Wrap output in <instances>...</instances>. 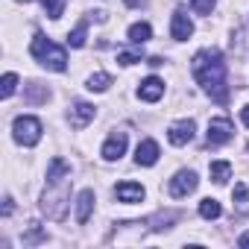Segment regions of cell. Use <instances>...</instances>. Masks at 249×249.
<instances>
[{"label": "cell", "instance_id": "obj_5", "mask_svg": "<svg viewBox=\"0 0 249 249\" xmlns=\"http://www.w3.org/2000/svg\"><path fill=\"white\" fill-rule=\"evenodd\" d=\"M231 135H234V126H231V120L229 117H214L211 123H208V147H223V144H229L231 141Z\"/></svg>", "mask_w": 249, "mask_h": 249}, {"label": "cell", "instance_id": "obj_18", "mask_svg": "<svg viewBox=\"0 0 249 249\" xmlns=\"http://www.w3.org/2000/svg\"><path fill=\"white\" fill-rule=\"evenodd\" d=\"M18 88V73H3V79H0V97H12Z\"/></svg>", "mask_w": 249, "mask_h": 249}, {"label": "cell", "instance_id": "obj_6", "mask_svg": "<svg viewBox=\"0 0 249 249\" xmlns=\"http://www.w3.org/2000/svg\"><path fill=\"white\" fill-rule=\"evenodd\" d=\"M196 185H199V179H196V173H194V170H179V173L170 179V196L182 199V196L194 194V191H196Z\"/></svg>", "mask_w": 249, "mask_h": 249}, {"label": "cell", "instance_id": "obj_26", "mask_svg": "<svg viewBox=\"0 0 249 249\" xmlns=\"http://www.w3.org/2000/svg\"><path fill=\"white\" fill-rule=\"evenodd\" d=\"M240 120H243L246 126H249V106H243V108H240Z\"/></svg>", "mask_w": 249, "mask_h": 249}, {"label": "cell", "instance_id": "obj_11", "mask_svg": "<svg viewBox=\"0 0 249 249\" xmlns=\"http://www.w3.org/2000/svg\"><path fill=\"white\" fill-rule=\"evenodd\" d=\"M123 153H126V132H114V135L103 144V159H106V161H117Z\"/></svg>", "mask_w": 249, "mask_h": 249}, {"label": "cell", "instance_id": "obj_13", "mask_svg": "<svg viewBox=\"0 0 249 249\" xmlns=\"http://www.w3.org/2000/svg\"><path fill=\"white\" fill-rule=\"evenodd\" d=\"M114 196L120 199V202H141L144 199V188L138 185V182H120L117 188H114Z\"/></svg>", "mask_w": 249, "mask_h": 249}, {"label": "cell", "instance_id": "obj_19", "mask_svg": "<svg viewBox=\"0 0 249 249\" xmlns=\"http://www.w3.org/2000/svg\"><path fill=\"white\" fill-rule=\"evenodd\" d=\"M85 33H88V21H79L76 30L68 36V44H71V47H82V44H85Z\"/></svg>", "mask_w": 249, "mask_h": 249}, {"label": "cell", "instance_id": "obj_12", "mask_svg": "<svg viewBox=\"0 0 249 249\" xmlns=\"http://www.w3.org/2000/svg\"><path fill=\"white\" fill-rule=\"evenodd\" d=\"M138 97H141V100H147V103L161 100V97H164V82H161L159 76H147V79L138 85Z\"/></svg>", "mask_w": 249, "mask_h": 249}, {"label": "cell", "instance_id": "obj_17", "mask_svg": "<svg viewBox=\"0 0 249 249\" xmlns=\"http://www.w3.org/2000/svg\"><path fill=\"white\" fill-rule=\"evenodd\" d=\"M220 214H223V208H220V202H217V199H211V196H208V199H202V202H199V217H205V220H217Z\"/></svg>", "mask_w": 249, "mask_h": 249}, {"label": "cell", "instance_id": "obj_2", "mask_svg": "<svg viewBox=\"0 0 249 249\" xmlns=\"http://www.w3.org/2000/svg\"><path fill=\"white\" fill-rule=\"evenodd\" d=\"M30 53H33L36 62H41V65L50 68V71H59V73H62V71L68 68V53H65V47L53 44V41L44 38V36H36V38H33Z\"/></svg>", "mask_w": 249, "mask_h": 249}, {"label": "cell", "instance_id": "obj_10", "mask_svg": "<svg viewBox=\"0 0 249 249\" xmlns=\"http://www.w3.org/2000/svg\"><path fill=\"white\" fill-rule=\"evenodd\" d=\"M159 156H161V150H159V144H156L153 138L141 141L138 150H135V161H138L141 167H153V164L159 161Z\"/></svg>", "mask_w": 249, "mask_h": 249}, {"label": "cell", "instance_id": "obj_15", "mask_svg": "<svg viewBox=\"0 0 249 249\" xmlns=\"http://www.w3.org/2000/svg\"><path fill=\"white\" fill-rule=\"evenodd\" d=\"M150 38H153V27H150L147 21L129 27V41H132V44H144V41H150Z\"/></svg>", "mask_w": 249, "mask_h": 249}, {"label": "cell", "instance_id": "obj_25", "mask_svg": "<svg viewBox=\"0 0 249 249\" xmlns=\"http://www.w3.org/2000/svg\"><path fill=\"white\" fill-rule=\"evenodd\" d=\"M237 246H240V249H249V231H246V234H240V237H237Z\"/></svg>", "mask_w": 249, "mask_h": 249}, {"label": "cell", "instance_id": "obj_16", "mask_svg": "<svg viewBox=\"0 0 249 249\" xmlns=\"http://www.w3.org/2000/svg\"><path fill=\"white\" fill-rule=\"evenodd\" d=\"M208 170H211V179H214L217 185H226L229 176H231V164H229V161H214Z\"/></svg>", "mask_w": 249, "mask_h": 249}, {"label": "cell", "instance_id": "obj_8", "mask_svg": "<svg viewBox=\"0 0 249 249\" xmlns=\"http://www.w3.org/2000/svg\"><path fill=\"white\" fill-rule=\"evenodd\" d=\"M170 36H173L176 41H188V38L194 36V21L188 18L185 9H176V12H173V18H170Z\"/></svg>", "mask_w": 249, "mask_h": 249}, {"label": "cell", "instance_id": "obj_21", "mask_svg": "<svg viewBox=\"0 0 249 249\" xmlns=\"http://www.w3.org/2000/svg\"><path fill=\"white\" fill-rule=\"evenodd\" d=\"M38 3L47 9V15H50L53 21H59V18H62V12H65V3H62V0H38Z\"/></svg>", "mask_w": 249, "mask_h": 249}, {"label": "cell", "instance_id": "obj_22", "mask_svg": "<svg viewBox=\"0 0 249 249\" xmlns=\"http://www.w3.org/2000/svg\"><path fill=\"white\" fill-rule=\"evenodd\" d=\"M214 3H217V0H191V9L196 15H211L214 12Z\"/></svg>", "mask_w": 249, "mask_h": 249}, {"label": "cell", "instance_id": "obj_1", "mask_svg": "<svg viewBox=\"0 0 249 249\" xmlns=\"http://www.w3.org/2000/svg\"><path fill=\"white\" fill-rule=\"evenodd\" d=\"M191 71L196 76V82L202 85L205 94H211V100L217 103H226L229 100V85H226V62H223V53L208 47V50H199L191 62Z\"/></svg>", "mask_w": 249, "mask_h": 249}, {"label": "cell", "instance_id": "obj_4", "mask_svg": "<svg viewBox=\"0 0 249 249\" xmlns=\"http://www.w3.org/2000/svg\"><path fill=\"white\" fill-rule=\"evenodd\" d=\"M12 132H15V141L24 144V147H36L41 141V120L38 117H30V114H21L15 117L12 123Z\"/></svg>", "mask_w": 249, "mask_h": 249}, {"label": "cell", "instance_id": "obj_23", "mask_svg": "<svg viewBox=\"0 0 249 249\" xmlns=\"http://www.w3.org/2000/svg\"><path fill=\"white\" fill-rule=\"evenodd\" d=\"M234 199H237V205L240 208H249V188L240 182V185H234Z\"/></svg>", "mask_w": 249, "mask_h": 249}, {"label": "cell", "instance_id": "obj_20", "mask_svg": "<svg viewBox=\"0 0 249 249\" xmlns=\"http://www.w3.org/2000/svg\"><path fill=\"white\" fill-rule=\"evenodd\" d=\"M108 85H111V76H108V73H103V71H100V73H94V76L88 79V91H97V94H100V91H106Z\"/></svg>", "mask_w": 249, "mask_h": 249}, {"label": "cell", "instance_id": "obj_24", "mask_svg": "<svg viewBox=\"0 0 249 249\" xmlns=\"http://www.w3.org/2000/svg\"><path fill=\"white\" fill-rule=\"evenodd\" d=\"M117 62L120 65H135V62H141V53L138 50H123V53H117Z\"/></svg>", "mask_w": 249, "mask_h": 249}, {"label": "cell", "instance_id": "obj_9", "mask_svg": "<svg viewBox=\"0 0 249 249\" xmlns=\"http://www.w3.org/2000/svg\"><path fill=\"white\" fill-rule=\"evenodd\" d=\"M94 114H97V108L91 103H73L71 111H68V120H71L73 129H82V126H88V123L94 120Z\"/></svg>", "mask_w": 249, "mask_h": 249}, {"label": "cell", "instance_id": "obj_7", "mask_svg": "<svg viewBox=\"0 0 249 249\" xmlns=\"http://www.w3.org/2000/svg\"><path fill=\"white\" fill-rule=\"evenodd\" d=\"M194 132H196L194 120H176V123H170V129H167V141L173 147H185V144L194 141Z\"/></svg>", "mask_w": 249, "mask_h": 249}, {"label": "cell", "instance_id": "obj_14", "mask_svg": "<svg viewBox=\"0 0 249 249\" xmlns=\"http://www.w3.org/2000/svg\"><path fill=\"white\" fill-rule=\"evenodd\" d=\"M91 208H94V191H82L76 196V223H88Z\"/></svg>", "mask_w": 249, "mask_h": 249}, {"label": "cell", "instance_id": "obj_3", "mask_svg": "<svg viewBox=\"0 0 249 249\" xmlns=\"http://www.w3.org/2000/svg\"><path fill=\"white\" fill-rule=\"evenodd\" d=\"M68 176H59V179H47V191L41 196V211L53 220H62L65 217V205H68Z\"/></svg>", "mask_w": 249, "mask_h": 249}]
</instances>
